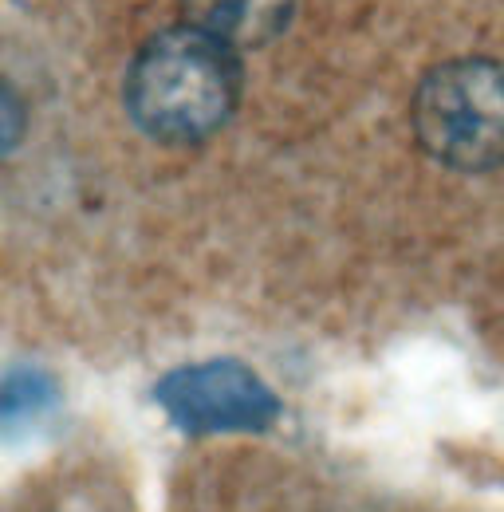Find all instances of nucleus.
Returning a JSON list of instances; mask_svg holds the SVG:
<instances>
[{
	"instance_id": "obj_1",
	"label": "nucleus",
	"mask_w": 504,
	"mask_h": 512,
	"mask_svg": "<svg viewBox=\"0 0 504 512\" xmlns=\"http://www.w3.org/2000/svg\"><path fill=\"white\" fill-rule=\"evenodd\" d=\"M241 99V60L225 40L182 24L138 48L123 83L130 123L154 142L193 146L229 123Z\"/></svg>"
},
{
	"instance_id": "obj_2",
	"label": "nucleus",
	"mask_w": 504,
	"mask_h": 512,
	"mask_svg": "<svg viewBox=\"0 0 504 512\" xmlns=\"http://www.w3.org/2000/svg\"><path fill=\"white\" fill-rule=\"evenodd\" d=\"M414 134L422 150L461 174L504 166V64L461 56L434 67L414 91Z\"/></svg>"
},
{
	"instance_id": "obj_3",
	"label": "nucleus",
	"mask_w": 504,
	"mask_h": 512,
	"mask_svg": "<svg viewBox=\"0 0 504 512\" xmlns=\"http://www.w3.org/2000/svg\"><path fill=\"white\" fill-rule=\"evenodd\" d=\"M154 402L193 438L260 434L280 418V398L237 359H205L170 371L154 386Z\"/></svg>"
},
{
	"instance_id": "obj_4",
	"label": "nucleus",
	"mask_w": 504,
	"mask_h": 512,
	"mask_svg": "<svg viewBox=\"0 0 504 512\" xmlns=\"http://www.w3.org/2000/svg\"><path fill=\"white\" fill-rule=\"evenodd\" d=\"M186 24L225 40L229 48H260L292 20V0H182Z\"/></svg>"
},
{
	"instance_id": "obj_5",
	"label": "nucleus",
	"mask_w": 504,
	"mask_h": 512,
	"mask_svg": "<svg viewBox=\"0 0 504 512\" xmlns=\"http://www.w3.org/2000/svg\"><path fill=\"white\" fill-rule=\"evenodd\" d=\"M56 383L36 367H12L4 375V430L16 434L20 426H36L56 410Z\"/></svg>"
}]
</instances>
